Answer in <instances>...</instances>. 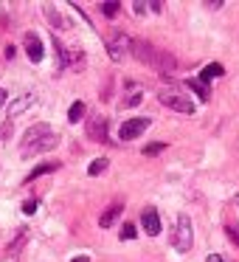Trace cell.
<instances>
[{
    "instance_id": "6da1fadb",
    "label": "cell",
    "mask_w": 239,
    "mask_h": 262,
    "mask_svg": "<svg viewBox=\"0 0 239 262\" xmlns=\"http://www.w3.org/2000/svg\"><path fill=\"white\" fill-rule=\"evenodd\" d=\"M57 144H59V136L54 133L51 124H34V127L26 130L23 144H20V152H23L26 158H31V155H40V152L54 149Z\"/></svg>"
},
{
    "instance_id": "7a4b0ae2",
    "label": "cell",
    "mask_w": 239,
    "mask_h": 262,
    "mask_svg": "<svg viewBox=\"0 0 239 262\" xmlns=\"http://www.w3.org/2000/svg\"><path fill=\"white\" fill-rule=\"evenodd\" d=\"M130 51H132V57L141 59V62H147L149 68L166 71V74H175V71H177V59L172 57V54L155 48L152 42H147V40H132L130 42Z\"/></svg>"
},
{
    "instance_id": "3957f363",
    "label": "cell",
    "mask_w": 239,
    "mask_h": 262,
    "mask_svg": "<svg viewBox=\"0 0 239 262\" xmlns=\"http://www.w3.org/2000/svg\"><path fill=\"white\" fill-rule=\"evenodd\" d=\"M158 102L163 107H172L175 113H186V116L194 113V102L186 96V91H177V88H163L158 93Z\"/></svg>"
},
{
    "instance_id": "277c9868",
    "label": "cell",
    "mask_w": 239,
    "mask_h": 262,
    "mask_svg": "<svg viewBox=\"0 0 239 262\" xmlns=\"http://www.w3.org/2000/svg\"><path fill=\"white\" fill-rule=\"evenodd\" d=\"M194 243V231H192V220H188L186 214L177 217L175 228H172V248L180 251V254H186L188 248H192Z\"/></svg>"
},
{
    "instance_id": "5b68a950",
    "label": "cell",
    "mask_w": 239,
    "mask_h": 262,
    "mask_svg": "<svg viewBox=\"0 0 239 262\" xmlns=\"http://www.w3.org/2000/svg\"><path fill=\"white\" fill-rule=\"evenodd\" d=\"M147 127H149V119H130L118 127V138L121 141H132V138H138Z\"/></svg>"
},
{
    "instance_id": "8992f818",
    "label": "cell",
    "mask_w": 239,
    "mask_h": 262,
    "mask_svg": "<svg viewBox=\"0 0 239 262\" xmlns=\"http://www.w3.org/2000/svg\"><path fill=\"white\" fill-rule=\"evenodd\" d=\"M23 46H26V54H29L31 62H42V57H45V48H42V40L34 34V31H29V34L23 37Z\"/></svg>"
},
{
    "instance_id": "52a82bcc",
    "label": "cell",
    "mask_w": 239,
    "mask_h": 262,
    "mask_svg": "<svg viewBox=\"0 0 239 262\" xmlns=\"http://www.w3.org/2000/svg\"><path fill=\"white\" fill-rule=\"evenodd\" d=\"M87 136H90L93 141L107 144L110 141L107 138V119H104V116H93V119L87 121Z\"/></svg>"
},
{
    "instance_id": "ba28073f",
    "label": "cell",
    "mask_w": 239,
    "mask_h": 262,
    "mask_svg": "<svg viewBox=\"0 0 239 262\" xmlns=\"http://www.w3.org/2000/svg\"><path fill=\"white\" fill-rule=\"evenodd\" d=\"M141 226H144V231H147L149 237H158V234H160V217H158V211H155L152 206H149V209H144Z\"/></svg>"
},
{
    "instance_id": "9c48e42d",
    "label": "cell",
    "mask_w": 239,
    "mask_h": 262,
    "mask_svg": "<svg viewBox=\"0 0 239 262\" xmlns=\"http://www.w3.org/2000/svg\"><path fill=\"white\" fill-rule=\"evenodd\" d=\"M107 51H110V57H113V59H121L127 51H130V40H127V37L118 31V34H113V37H110Z\"/></svg>"
},
{
    "instance_id": "30bf717a",
    "label": "cell",
    "mask_w": 239,
    "mask_h": 262,
    "mask_svg": "<svg viewBox=\"0 0 239 262\" xmlns=\"http://www.w3.org/2000/svg\"><path fill=\"white\" fill-rule=\"evenodd\" d=\"M121 211H124V203H121V200H115V203H110V206H107V211H104V214L99 217V226H102V228H110V226H115V220L121 217Z\"/></svg>"
},
{
    "instance_id": "8fae6325",
    "label": "cell",
    "mask_w": 239,
    "mask_h": 262,
    "mask_svg": "<svg viewBox=\"0 0 239 262\" xmlns=\"http://www.w3.org/2000/svg\"><path fill=\"white\" fill-rule=\"evenodd\" d=\"M29 104H34V93H26V96H20L17 102H14L12 107H9V113H12V116H20L26 107H29Z\"/></svg>"
},
{
    "instance_id": "7c38bea8",
    "label": "cell",
    "mask_w": 239,
    "mask_h": 262,
    "mask_svg": "<svg viewBox=\"0 0 239 262\" xmlns=\"http://www.w3.org/2000/svg\"><path fill=\"white\" fill-rule=\"evenodd\" d=\"M45 17L51 20V26H54V29H65V26H68V23H65V17H62V14H59L54 6H51V3L45 6Z\"/></svg>"
},
{
    "instance_id": "4fadbf2b",
    "label": "cell",
    "mask_w": 239,
    "mask_h": 262,
    "mask_svg": "<svg viewBox=\"0 0 239 262\" xmlns=\"http://www.w3.org/2000/svg\"><path fill=\"white\" fill-rule=\"evenodd\" d=\"M222 74H225V68H222L220 62H211V65H205V68H203L200 79H205V82H208V79H214V76H222Z\"/></svg>"
},
{
    "instance_id": "5bb4252c",
    "label": "cell",
    "mask_w": 239,
    "mask_h": 262,
    "mask_svg": "<svg viewBox=\"0 0 239 262\" xmlns=\"http://www.w3.org/2000/svg\"><path fill=\"white\" fill-rule=\"evenodd\" d=\"M82 116H85V102H74L70 110H68V121L76 124V121H82Z\"/></svg>"
},
{
    "instance_id": "9a60e30c",
    "label": "cell",
    "mask_w": 239,
    "mask_h": 262,
    "mask_svg": "<svg viewBox=\"0 0 239 262\" xmlns=\"http://www.w3.org/2000/svg\"><path fill=\"white\" fill-rule=\"evenodd\" d=\"M186 85H188V88H192V91H194V93H197V96H200V99H203V102H208V93H211V91H208V88H205V85H203V82H197V79H188V82H186Z\"/></svg>"
},
{
    "instance_id": "2e32d148",
    "label": "cell",
    "mask_w": 239,
    "mask_h": 262,
    "mask_svg": "<svg viewBox=\"0 0 239 262\" xmlns=\"http://www.w3.org/2000/svg\"><path fill=\"white\" fill-rule=\"evenodd\" d=\"M141 96H144V93H141V91H138V88H135V85H130V96H127V99H124V107H135V104H138V102H141Z\"/></svg>"
},
{
    "instance_id": "e0dca14e",
    "label": "cell",
    "mask_w": 239,
    "mask_h": 262,
    "mask_svg": "<svg viewBox=\"0 0 239 262\" xmlns=\"http://www.w3.org/2000/svg\"><path fill=\"white\" fill-rule=\"evenodd\" d=\"M104 169H107V158H96L90 166H87V175H102Z\"/></svg>"
},
{
    "instance_id": "ac0fdd59",
    "label": "cell",
    "mask_w": 239,
    "mask_h": 262,
    "mask_svg": "<svg viewBox=\"0 0 239 262\" xmlns=\"http://www.w3.org/2000/svg\"><path fill=\"white\" fill-rule=\"evenodd\" d=\"M54 169H57V164H42V166H37V169L31 172V175L26 178V181H37L40 175H45V172H54Z\"/></svg>"
},
{
    "instance_id": "d6986e66",
    "label": "cell",
    "mask_w": 239,
    "mask_h": 262,
    "mask_svg": "<svg viewBox=\"0 0 239 262\" xmlns=\"http://www.w3.org/2000/svg\"><path fill=\"white\" fill-rule=\"evenodd\" d=\"M135 237H138L135 223H124V228H121V239H135Z\"/></svg>"
},
{
    "instance_id": "ffe728a7",
    "label": "cell",
    "mask_w": 239,
    "mask_h": 262,
    "mask_svg": "<svg viewBox=\"0 0 239 262\" xmlns=\"http://www.w3.org/2000/svg\"><path fill=\"white\" fill-rule=\"evenodd\" d=\"M225 234H228V239L239 248V226H233V223H231V226H225Z\"/></svg>"
},
{
    "instance_id": "44dd1931",
    "label": "cell",
    "mask_w": 239,
    "mask_h": 262,
    "mask_svg": "<svg viewBox=\"0 0 239 262\" xmlns=\"http://www.w3.org/2000/svg\"><path fill=\"white\" fill-rule=\"evenodd\" d=\"M102 12L107 14V17H115V14H118V3H115V0H113V3H104Z\"/></svg>"
},
{
    "instance_id": "7402d4cb",
    "label": "cell",
    "mask_w": 239,
    "mask_h": 262,
    "mask_svg": "<svg viewBox=\"0 0 239 262\" xmlns=\"http://www.w3.org/2000/svg\"><path fill=\"white\" fill-rule=\"evenodd\" d=\"M37 211V200H26L23 203V214H34Z\"/></svg>"
},
{
    "instance_id": "603a6c76",
    "label": "cell",
    "mask_w": 239,
    "mask_h": 262,
    "mask_svg": "<svg viewBox=\"0 0 239 262\" xmlns=\"http://www.w3.org/2000/svg\"><path fill=\"white\" fill-rule=\"evenodd\" d=\"M9 133H12V121H6V124L0 127V141H6V138H9Z\"/></svg>"
},
{
    "instance_id": "cb8c5ba5",
    "label": "cell",
    "mask_w": 239,
    "mask_h": 262,
    "mask_svg": "<svg viewBox=\"0 0 239 262\" xmlns=\"http://www.w3.org/2000/svg\"><path fill=\"white\" fill-rule=\"evenodd\" d=\"M155 152H163V144H149V147H147V155H155Z\"/></svg>"
},
{
    "instance_id": "d4e9b609",
    "label": "cell",
    "mask_w": 239,
    "mask_h": 262,
    "mask_svg": "<svg viewBox=\"0 0 239 262\" xmlns=\"http://www.w3.org/2000/svg\"><path fill=\"white\" fill-rule=\"evenodd\" d=\"M205 262H225V259H222L220 254H208V256H205Z\"/></svg>"
},
{
    "instance_id": "484cf974",
    "label": "cell",
    "mask_w": 239,
    "mask_h": 262,
    "mask_svg": "<svg viewBox=\"0 0 239 262\" xmlns=\"http://www.w3.org/2000/svg\"><path fill=\"white\" fill-rule=\"evenodd\" d=\"M6 96H9V93L3 91V88H0V107H3V104H6Z\"/></svg>"
},
{
    "instance_id": "4316f807",
    "label": "cell",
    "mask_w": 239,
    "mask_h": 262,
    "mask_svg": "<svg viewBox=\"0 0 239 262\" xmlns=\"http://www.w3.org/2000/svg\"><path fill=\"white\" fill-rule=\"evenodd\" d=\"M70 262H90V259H87V256H74Z\"/></svg>"
}]
</instances>
